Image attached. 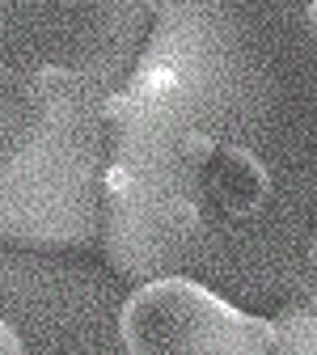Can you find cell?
Instances as JSON below:
<instances>
[{"instance_id":"cell-1","label":"cell","mask_w":317,"mask_h":355,"mask_svg":"<svg viewBox=\"0 0 317 355\" xmlns=\"http://www.w3.org/2000/svg\"><path fill=\"white\" fill-rule=\"evenodd\" d=\"M131 355H275L280 334L195 279H153L123 304Z\"/></svg>"},{"instance_id":"cell-2","label":"cell","mask_w":317,"mask_h":355,"mask_svg":"<svg viewBox=\"0 0 317 355\" xmlns=\"http://www.w3.org/2000/svg\"><path fill=\"white\" fill-rule=\"evenodd\" d=\"M51 127V102L42 80H30L13 68H0V169L17 165Z\"/></svg>"},{"instance_id":"cell-3","label":"cell","mask_w":317,"mask_h":355,"mask_svg":"<svg viewBox=\"0 0 317 355\" xmlns=\"http://www.w3.org/2000/svg\"><path fill=\"white\" fill-rule=\"evenodd\" d=\"M203 182H207L212 199L233 216H246L266 199V173L241 148H212L207 144L203 148Z\"/></svg>"},{"instance_id":"cell-4","label":"cell","mask_w":317,"mask_h":355,"mask_svg":"<svg viewBox=\"0 0 317 355\" xmlns=\"http://www.w3.org/2000/svg\"><path fill=\"white\" fill-rule=\"evenodd\" d=\"M0 355H22V334L9 322H0Z\"/></svg>"},{"instance_id":"cell-5","label":"cell","mask_w":317,"mask_h":355,"mask_svg":"<svg viewBox=\"0 0 317 355\" xmlns=\"http://www.w3.org/2000/svg\"><path fill=\"white\" fill-rule=\"evenodd\" d=\"M309 30H317V0L309 5Z\"/></svg>"},{"instance_id":"cell-6","label":"cell","mask_w":317,"mask_h":355,"mask_svg":"<svg viewBox=\"0 0 317 355\" xmlns=\"http://www.w3.org/2000/svg\"><path fill=\"white\" fill-rule=\"evenodd\" d=\"M309 258H313V271H317V237H313V254Z\"/></svg>"}]
</instances>
